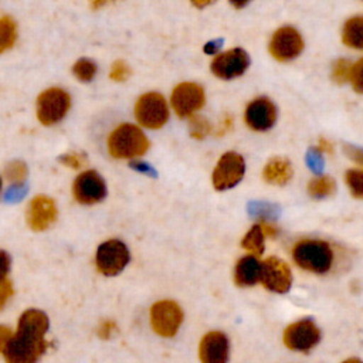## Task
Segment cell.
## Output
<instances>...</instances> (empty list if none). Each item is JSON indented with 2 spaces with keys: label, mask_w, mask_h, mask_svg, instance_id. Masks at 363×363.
<instances>
[{
  "label": "cell",
  "mask_w": 363,
  "mask_h": 363,
  "mask_svg": "<svg viewBox=\"0 0 363 363\" xmlns=\"http://www.w3.org/2000/svg\"><path fill=\"white\" fill-rule=\"evenodd\" d=\"M303 41L301 34L289 26L278 28L269 41V52L278 61H289L301 54Z\"/></svg>",
  "instance_id": "11"
},
{
  "label": "cell",
  "mask_w": 363,
  "mask_h": 363,
  "mask_svg": "<svg viewBox=\"0 0 363 363\" xmlns=\"http://www.w3.org/2000/svg\"><path fill=\"white\" fill-rule=\"evenodd\" d=\"M343 43L354 50H363V16L349 18L342 31Z\"/></svg>",
  "instance_id": "20"
},
{
  "label": "cell",
  "mask_w": 363,
  "mask_h": 363,
  "mask_svg": "<svg viewBox=\"0 0 363 363\" xmlns=\"http://www.w3.org/2000/svg\"><path fill=\"white\" fill-rule=\"evenodd\" d=\"M292 176V166L286 159L274 157L262 170V177L271 184H285Z\"/></svg>",
  "instance_id": "19"
},
{
  "label": "cell",
  "mask_w": 363,
  "mask_h": 363,
  "mask_svg": "<svg viewBox=\"0 0 363 363\" xmlns=\"http://www.w3.org/2000/svg\"><path fill=\"white\" fill-rule=\"evenodd\" d=\"M193 4H194V6H197V7H204V6L210 4V1H194Z\"/></svg>",
  "instance_id": "39"
},
{
  "label": "cell",
  "mask_w": 363,
  "mask_h": 363,
  "mask_svg": "<svg viewBox=\"0 0 363 363\" xmlns=\"http://www.w3.org/2000/svg\"><path fill=\"white\" fill-rule=\"evenodd\" d=\"M69 105L71 98L64 89L48 88L37 98V118L43 125H54L67 115Z\"/></svg>",
  "instance_id": "4"
},
{
  "label": "cell",
  "mask_w": 363,
  "mask_h": 363,
  "mask_svg": "<svg viewBox=\"0 0 363 363\" xmlns=\"http://www.w3.org/2000/svg\"><path fill=\"white\" fill-rule=\"evenodd\" d=\"M346 184L353 197L363 199V169H350L345 174Z\"/></svg>",
  "instance_id": "24"
},
{
  "label": "cell",
  "mask_w": 363,
  "mask_h": 363,
  "mask_svg": "<svg viewBox=\"0 0 363 363\" xmlns=\"http://www.w3.org/2000/svg\"><path fill=\"white\" fill-rule=\"evenodd\" d=\"M245 163L241 155L235 152L224 153L213 172V184L217 190L234 187L244 176Z\"/></svg>",
  "instance_id": "9"
},
{
  "label": "cell",
  "mask_w": 363,
  "mask_h": 363,
  "mask_svg": "<svg viewBox=\"0 0 363 363\" xmlns=\"http://www.w3.org/2000/svg\"><path fill=\"white\" fill-rule=\"evenodd\" d=\"M13 295V285L11 282L6 278V279H0V309L4 308V305L7 303V301L10 299V296Z\"/></svg>",
  "instance_id": "31"
},
{
  "label": "cell",
  "mask_w": 363,
  "mask_h": 363,
  "mask_svg": "<svg viewBox=\"0 0 363 363\" xmlns=\"http://www.w3.org/2000/svg\"><path fill=\"white\" fill-rule=\"evenodd\" d=\"M277 119L275 105L268 98H257L251 101L244 112V121L252 130H267Z\"/></svg>",
  "instance_id": "16"
},
{
  "label": "cell",
  "mask_w": 363,
  "mask_h": 363,
  "mask_svg": "<svg viewBox=\"0 0 363 363\" xmlns=\"http://www.w3.org/2000/svg\"><path fill=\"white\" fill-rule=\"evenodd\" d=\"M4 173L10 183L21 184L27 177V166L20 160H13L6 166Z\"/></svg>",
  "instance_id": "25"
},
{
  "label": "cell",
  "mask_w": 363,
  "mask_h": 363,
  "mask_svg": "<svg viewBox=\"0 0 363 363\" xmlns=\"http://www.w3.org/2000/svg\"><path fill=\"white\" fill-rule=\"evenodd\" d=\"M74 197L81 204H95L106 194L102 177L95 170H86L77 176L72 186Z\"/></svg>",
  "instance_id": "14"
},
{
  "label": "cell",
  "mask_w": 363,
  "mask_h": 363,
  "mask_svg": "<svg viewBox=\"0 0 363 363\" xmlns=\"http://www.w3.org/2000/svg\"><path fill=\"white\" fill-rule=\"evenodd\" d=\"M10 271V257L6 251L0 250V279H6Z\"/></svg>",
  "instance_id": "36"
},
{
  "label": "cell",
  "mask_w": 363,
  "mask_h": 363,
  "mask_svg": "<svg viewBox=\"0 0 363 363\" xmlns=\"http://www.w3.org/2000/svg\"><path fill=\"white\" fill-rule=\"evenodd\" d=\"M11 337H13V330L4 325H0V353H4Z\"/></svg>",
  "instance_id": "34"
},
{
  "label": "cell",
  "mask_w": 363,
  "mask_h": 363,
  "mask_svg": "<svg viewBox=\"0 0 363 363\" xmlns=\"http://www.w3.org/2000/svg\"><path fill=\"white\" fill-rule=\"evenodd\" d=\"M72 72L74 75L79 79V81H91L95 77L96 72V65L94 61L86 60V58H81L78 60L74 67H72Z\"/></svg>",
  "instance_id": "26"
},
{
  "label": "cell",
  "mask_w": 363,
  "mask_h": 363,
  "mask_svg": "<svg viewBox=\"0 0 363 363\" xmlns=\"http://www.w3.org/2000/svg\"><path fill=\"white\" fill-rule=\"evenodd\" d=\"M319 150L330 153V152H332V145H330L326 139H320V140H319Z\"/></svg>",
  "instance_id": "37"
},
{
  "label": "cell",
  "mask_w": 363,
  "mask_h": 363,
  "mask_svg": "<svg viewBox=\"0 0 363 363\" xmlns=\"http://www.w3.org/2000/svg\"><path fill=\"white\" fill-rule=\"evenodd\" d=\"M261 279V262L255 255L238 259L234 268V281L238 286H252Z\"/></svg>",
  "instance_id": "18"
},
{
  "label": "cell",
  "mask_w": 363,
  "mask_h": 363,
  "mask_svg": "<svg viewBox=\"0 0 363 363\" xmlns=\"http://www.w3.org/2000/svg\"><path fill=\"white\" fill-rule=\"evenodd\" d=\"M129 74H130V69H129V67L126 65V62L118 60V61H115V62L112 64L109 77H111V79H113V81H125V79L129 77Z\"/></svg>",
  "instance_id": "30"
},
{
  "label": "cell",
  "mask_w": 363,
  "mask_h": 363,
  "mask_svg": "<svg viewBox=\"0 0 363 363\" xmlns=\"http://www.w3.org/2000/svg\"><path fill=\"white\" fill-rule=\"evenodd\" d=\"M264 233H262V228L259 224H255L252 225L248 233L244 235L242 241H241V245L242 248H245L247 251L251 252V255H261L262 251H264Z\"/></svg>",
  "instance_id": "21"
},
{
  "label": "cell",
  "mask_w": 363,
  "mask_h": 363,
  "mask_svg": "<svg viewBox=\"0 0 363 363\" xmlns=\"http://www.w3.org/2000/svg\"><path fill=\"white\" fill-rule=\"evenodd\" d=\"M170 102L177 116L191 118L204 105V91L199 84L182 82L173 89Z\"/></svg>",
  "instance_id": "10"
},
{
  "label": "cell",
  "mask_w": 363,
  "mask_h": 363,
  "mask_svg": "<svg viewBox=\"0 0 363 363\" xmlns=\"http://www.w3.org/2000/svg\"><path fill=\"white\" fill-rule=\"evenodd\" d=\"M16 37L17 28L14 20L9 16L0 17V54L14 45Z\"/></svg>",
  "instance_id": "22"
},
{
  "label": "cell",
  "mask_w": 363,
  "mask_h": 363,
  "mask_svg": "<svg viewBox=\"0 0 363 363\" xmlns=\"http://www.w3.org/2000/svg\"><path fill=\"white\" fill-rule=\"evenodd\" d=\"M138 122L149 129L162 128L169 118V109L164 98L157 92L143 94L135 105Z\"/></svg>",
  "instance_id": "5"
},
{
  "label": "cell",
  "mask_w": 363,
  "mask_h": 363,
  "mask_svg": "<svg viewBox=\"0 0 363 363\" xmlns=\"http://www.w3.org/2000/svg\"><path fill=\"white\" fill-rule=\"evenodd\" d=\"M343 363H363V362L359 360V359H347V360H345Z\"/></svg>",
  "instance_id": "40"
},
{
  "label": "cell",
  "mask_w": 363,
  "mask_h": 363,
  "mask_svg": "<svg viewBox=\"0 0 363 363\" xmlns=\"http://www.w3.org/2000/svg\"><path fill=\"white\" fill-rule=\"evenodd\" d=\"M230 356V342L223 332L206 333L199 345V359L201 363H227Z\"/></svg>",
  "instance_id": "15"
},
{
  "label": "cell",
  "mask_w": 363,
  "mask_h": 363,
  "mask_svg": "<svg viewBox=\"0 0 363 363\" xmlns=\"http://www.w3.org/2000/svg\"><path fill=\"white\" fill-rule=\"evenodd\" d=\"M183 322V312L174 301H159L150 308L152 329L163 337H172L177 333Z\"/></svg>",
  "instance_id": "6"
},
{
  "label": "cell",
  "mask_w": 363,
  "mask_h": 363,
  "mask_svg": "<svg viewBox=\"0 0 363 363\" xmlns=\"http://www.w3.org/2000/svg\"><path fill=\"white\" fill-rule=\"evenodd\" d=\"M262 285L277 294H285L292 284V275L289 267L277 257H269L261 264Z\"/></svg>",
  "instance_id": "13"
},
{
  "label": "cell",
  "mask_w": 363,
  "mask_h": 363,
  "mask_svg": "<svg viewBox=\"0 0 363 363\" xmlns=\"http://www.w3.org/2000/svg\"><path fill=\"white\" fill-rule=\"evenodd\" d=\"M0 190H1V179H0Z\"/></svg>",
  "instance_id": "42"
},
{
  "label": "cell",
  "mask_w": 363,
  "mask_h": 363,
  "mask_svg": "<svg viewBox=\"0 0 363 363\" xmlns=\"http://www.w3.org/2000/svg\"><path fill=\"white\" fill-rule=\"evenodd\" d=\"M115 329H116L115 322H112V320H102L99 323L98 329H96V333L102 339H109L115 333Z\"/></svg>",
  "instance_id": "32"
},
{
  "label": "cell",
  "mask_w": 363,
  "mask_h": 363,
  "mask_svg": "<svg viewBox=\"0 0 363 363\" xmlns=\"http://www.w3.org/2000/svg\"><path fill=\"white\" fill-rule=\"evenodd\" d=\"M57 218V208L54 201L47 196L34 197L27 208V224L34 231L48 228Z\"/></svg>",
  "instance_id": "17"
},
{
  "label": "cell",
  "mask_w": 363,
  "mask_h": 363,
  "mask_svg": "<svg viewBox=\"0 0 363 363\" xmlns=\"http://www.w3.org/2000/svg\"><path fill=\"white\" fill-rule=\"evenodd\" d=\"M320 340V330L311 319H301L291 323L284 332V343L296 352H309Z\"/></svg>",
  "instance_id": "8"
},
{
  "label": "cell",
  "mask_w": 363,
  "mask_h": 363,
  "mask_svg": "<svg viewBox=\"0 0 363 363\" xmlns=\"http://www.w3.org/2000/svg\"><path fill=\"white\" fill-rule=\"evenodd\" d=\"M231 4H233V6H235V7H242V6H245V3H244V1H242V3H235V1H233Z\"/></svg>",
  "instance_id": "41"
},
{
  "label": "cell",
  "mask_w": 363,
  "mask_h": 363,
  "mask_svg": "<svg viewBox=\"0 0 363 363\" xmlns=\"http://www.w3.org/2000/svg\"><path fill=\"white\" fill-rule=\"evenodd\" d=\"M149 147L145 133L132 123H122L108 136V150L115 159H133L142 156Z\"/></svg>",
  "instance_id": "2"
},
{
  "label": "cell",
  "mask_w": 363,
  "mask_h": 363,
  "mask_svg": "<svg viewBox=\"0 0 363 363\" xmlns=\"http://www.w3.org/2000/svg\"><path fill=\"white\" fill-rule=\"evenodd\" d=\"M65 166L68 167H72V169H79L82 164H84V159L77 155V153H69V155H65L60 159Z\"/></svg>",
  "instance_id": "33"
},
{
  "label": "cell",
  "mask_w": 363,
  "mask_h": 363,
  "mask_svg": "<svg viewBox=\"0 0 363 363\" xmlns=\"http://www.w3.org/2000/svg\"><path fill=\"white\" fill-rule=\"evenodd\" d=\"M220 43H221V41H214V43H208V44H207V47L204 48V51H206V52H214V51H216V50L218 48V45H217V44H220Z\"/></svg>",
  "instance_id": "38"
},
{
  "label": "cell",
  "mask_w": 363,
  "mask_h": 363,
  "mask_svg": "<svg viewBox=\"0 0 363 363\" xmlns=\"http://www.w3.org/2000/svg\"><path fill=\"white\" fill-rule=\"evenodd\" d=\"M189 129L193 138H204L210 132V123L203 116H191Z\"/></svg>",
  "instance_id": "28"
},
{
  "label": "cell",
  "mask_w": 363,
  "mask_h": 363,
  "mask_svg": "<svg viewBox=\"0 0 363 363\" xmlns=\"http://www.w3.org/2000/svg\"><path fill=\"white\" fill-rule=\"evenodd\" d=\"M350 72H352L350 61L345 58H339L335 61L332 67V79L337 84H345L346 81L350 79Z\"/></svg>",
  "instance_id": "27"
},
{
  "label": "cell",
  "mask_w": 363,
  "mask_h": 363,
  "mask_svg": "<svg viewBox=\"0 0 363 363\" xmlns=\"http://www.w3.org/2000/svg\"><path fill=\"white\" fill-rule=\"evenodd\" d=\"M345 153H346L353 162L363 164V149H362V147H356V146L346 145V146H345Z\"/></svg>",
  "instance_id": "35"
},
{
  "label": "cell",
  "mask_w": 363,
  "mask_h": 363,
  "mask_svg": "<svg viewBox=\"0 0 363 363\" xmlns=\"http://www.w3.org/2000/svg\"><path fill=\"white\" fill-rule=\"evenodd\" d=\"M48 318L43 311L27 309L17 322V329L4 350L6 363H37L47 349Z\"/></svg>",
  "instance_id": "1"
},
{
  "label": "cell",
  "mask_w": 363,
  "mask_h": 363,
  "mask_svg": "<svg viewBox=\"0 0 363 363\" xmlns=\"http://www.w3.org/2000/svg\"><path fill=\"white\" fill-rule=\"evenodd\" d=\"M292 258L302 269L315 274H325L332 267L333 252L326 241L306 238L294 245Z\"/></svg>",
  "instance_id": "3"
},
{
  "label": "cell",
  "mask_w": 363,
  "mask_h": 363,
  "mask_svg": "<svg viewBox=\"0 0 363 363\" xmlns=\"http://www.w3.org/2000/svg\"><path fill=\"white\" fill-rule=\"evenodd\" d=\"M129 261L128 247L119 240H108L98 247L95 264L101 274L112 277L119 274Z\"/></svg>",
  "instance_id": "7"
},
{
  "label": "cell",
  "mask_w": 363,
  "mask_h": 363,
  "mask_svg": "<svg viewBox=\"0 0 363 363\" xmlns=\"http://www.w3.org/2000/svg\"><path fill=\"white\" fill-rule=\"evenodd\" d=\"M335 189H336V183L329 176H320V177L312 179L308 183V193L315 199L330 196L335 191Z\"/></svg>",
  "instance_id": "23"
},
{
  "label": "cell",
  "mask_w": 363,
  "mask_h": 363,
  "mask_svg": "<svg viewBox=\"0 0 363 363\" xmlns=\"http://www.w3.org/2000/svg\"><path fill=\"white\" fill-rule=\"evenodd\" d=\"M349 81L352 82V86L356 92L363 94V58H360L356 64L352 65Z\"/></svg>",
  "instance_id": "29"
},
{
  "label": "cell",
  "mask_w": 363,
  "mask_h": 363,
  "mask_svg": "<svg viewBox=\"0 0 363 363\" xmlns=\"http://www.w3.org/2000/svg\"><path fill=\"white\" fill-rule=\"evenodd\" d=\"M248 65V54L242 48H233L214 57L211 61V71L221 79H233L242 75Z\"/></svg>",
  "instance_id": "12"
}]
</instances>
